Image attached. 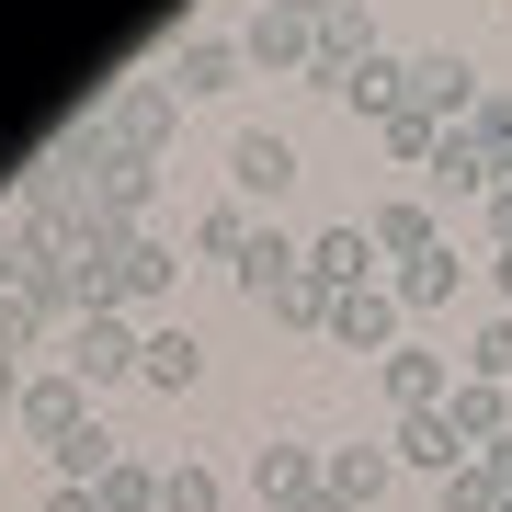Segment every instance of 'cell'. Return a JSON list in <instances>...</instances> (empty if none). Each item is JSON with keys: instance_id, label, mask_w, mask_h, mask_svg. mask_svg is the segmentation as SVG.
Segmentation results:
<instances>
[{"instance_id": "cell-34", "label": "cell", "mask_w": 512, "mask_h": 512, "mask_svg": "<svg viewBox=\"0 0 512 512\" xmlns=\"http://www.w3.org/2000/svg\"><path fill=\"white\" fill-rule=\"evenodd\" d=\"M308 512H353V501H330V490H319V501H308Z\"/></svg>"}, {"instance_id": "cell-31", "label": "cell", "mask_w": 512, "mask_h": 512, "mask_svg": "<svg viewBox=\"0 0 512 512\" xmlns=\"http://www.w3.org/2000/svg\"><path fill=\"white\" fill-rule=\"evenodd\" d=\"M23 387H35V376H23L12 353H0V421H23Z\"/></svg>"}, {"instance_id": "cell-11", "label": "cell", "mask_w": 512, "mask_h": 512, "mask_svg": "<svg viewBox=\"0 0 512 512\" xmlns=\"http://www.w3.org/2000/svg\"><path fill=\"white\" fill-rule=\"evenodd\" d=\"M23 433H35L46 456L69 433H92V387H80V376H35V387H23Z\"/></svg>"}, {"instance_id": "cell-27", "label": "cell", "mask_w": 512, "mask_h": 512, "mask_svg": "<svg viewBox=\"0 0 512 512\" xmlns=\"http://www.w3.org/2000/svg\"><path fill=\"white\" fill-rule=\"evenodd\" d=\"M467 376L512 387V308H501V319H478V342H467Z\"/></svg>"}, {"instance_id": "cell-23", "label": "cell", "mask_w": 512, "mask_h": 512, "mask_svg": "<svg viewBox=\"0 0 512 512\" xmlns=\"http://www.w3.org/2000/svg\"><path fill=\"white\" fill-rule=\"evenodd\" d=\"M160 512H228V478H217V467H194V456H183V467H160Z\"/></svg>"}, {"instance_id": "cell-12", "label": "cell", "mask_w": 512, "mask_h": 512, "mask_svg": "<svg viewBox=\"0 0 512 512\" xmlns=\"http://www.w3.org/2000/svg\"><path fill=\"white\" fill-rule=\"evenodd\" d=\"M365 57H376V23H365V0H330V23H319V92H342V80L353 69H365Z\"/></svg>"}, {"instance_id": "cell-29", "label": "cell", "mask_w": 512, "mask_h": 512, "mask_svg": "<svg viewBox=\"0 0 512 512\" xmlns=\"http://www.w3.org/2000/svg\"><path fill=\"white\" fill-rule=\"evenodd\" d=\"M467 137L490 148V171L512 160V92H478V114H467Z\"/></svg>"}, {"instance_id": "cell-2", "label": "cell", "mask_w": 512, "mask_h": 512, "mask_svg": "<svg viewBox=\"0 0 512 512\" xmlns=\"http://www.w3.org/2000/svg\"><path fill=\"white\" fill-rule=\"evenodd\" d=\"M137 342H148V330H126V308H92V319L57 330V376H80V387H126V376H137Z\"/></svg>"}, {"instance_id": "cell-8", "label": "cell", "mask_w": 512, "mask_h": 512, "mask_svg": "<svg viewBox=\"0 0 512 512\" xmlns=\"http://www.w3.org/2000/svg\"><path fill=\"white\" fill-rule=\"evenodd\" d=\"M478 92H490V80H478V69H467L456 46L410 57V103H421V114H444V126H467V114H478Z\"/></svg>"}, {"instance_id": "cell-32", "label": "cell", "mask_w": 512, "mask_h": 512, "mask_svg": "<svg viewBox=\"0 0 512 512\" xmlns=\"http://www.w3.org/2000/svg\"><path fill=\"white\" fill-rule=\"evenodd\" d=\"M46 512H103L92 490H69V478H57V490H46Z\"/></svg>"}, {"instance_id": "cell-22", "label": "cell", "mask_w": 512, "mask_h": 512, "mask_svg": "<svg viewBox=\"0 0 512 512\" xmlns=\"http://www.w3.org/2000/svg\"><path fill=\"white\" fill-rule=\"evenodd\" d=\"M456 274H467L456 251H421V262H399V274H387V285H399V308L421 319V308H444V296H456Z\"/></svg>"}, {"instance_id": "cell-30", "label": "cell", "mask_w": 512, "mask_h": 512, "mask_svg": "<svg viewBox=\"0 0 512 512\" xmlns=\"http://www.w3.org/2000/svg\"><path fill=\"white\" fill-rule=\"evenodd\" d=\"M274 319H285V330H330V285H319V274H296V285L274 296Z\"/></svg>"}, {"instance_id": "cell-10", "label": "cell", "mask_w": 512, "mask_h": 512, "mask_svg": "<svg viewBox=\"0 0 512 512\" xmlns=\"http://www.w3.org/2000/svg\"><path fill=\"white\" fill-rule=\"evenodd\" d=\"M171 274H183V251H171V239H148V228L114 239V308H148V296H171Z\"/></svg>"}, {"instance_id": "cell-7", "label": "cell", "mask_w": 512, "mask_h": 512, "mask_svg": "<svg viewBox=\"0 0 512 512\" xmlns=\"http://www.w3.org/2000/svg\"><path fill=\"white\" fill-rule=\"evenodd\" d=\"M239 69H251V57H239V35H183L160 80H171L183 103H217V92H239Z\"/></svg>"}, {"instance_id": "cell-19", "label": "cell", "mask_w": 512, "mask_h": 512, "mask_svg": "<svg viewBox=\"0 0 512 512\" xmlns=\"http://www.w3.org/2000/svg\"><path fill=\"white\" fill-rule=\"evenodd\" d=\"M444 421H456V433H467V456H490V444L512 433V399H501L490 376H456V399H444Z\"/></svg>"}, {"instance_id": "cell-6", "label": "cell", "mask_w": 512, "mask_h": 512, "mask_svg": "<svg viewBox=\"0 0 512 512\" xmlns=\"http://www.w3.org/2000/svg\"><path fill=\"white\" fill-rule=\"evenodd\" d=\"M330 490V456H319V444H262V456H251V501L262 512H308Z\"/></svg>"}, {"instance_id": "cell-16", "label": "cell", "mask_w": 512, "mask_h": 512, "mask_svg": "<svg viewBox=\"0 0 512 512\" xmlns=\"http://www.w3.org/2000/svg\"><path fill=\"white\" fill-rule=\"evenodd\" d=\"M365 239H376V262H421V251H444V228H433V205H421V194L376 205V217H365Z\"/></svg>"}, {"instance_id": "cell-20", "label": "cell", "mask_w": 512, "mask_h": 512, "mask_svg": "<svg viewBox=\"0 0 512 512\" xmlns=\"http://www.w3.org/2000/svg\"><path fill=\"white\" fill-rule=\"evenodd\" d=\"M330 103H353V114H376V126H387V114L410 103V69H399V57L376 46V57H365V69H353V80H342V92H330Z\"/></svg>"}, {"instance_id": "cell-1", "label": "cell", "mask_w": 512, "mask_h": 512, "mask_svg": "<svg viewBox=\"0 0 512 512\" xmlns=\"http://www.w3.org/2000/svg\"><path fill=\"white\" fill-rule=\"evenodd\" d=\"M319 23H330V0H262L251 35H239V57L274 69V80H308L319 69Z\"/></svg>"}, {"instance_id": "cell-13", "label": "cell", "mask_w": 512, "mask_h": 512, "mask_svg": "<svg viewBox=\"0 0 512 512\" xmlns=\"http://www.w3.org/2000/svg\"><path fill=\"white\" fill-rule=\"evenodd\" d=\"M387 478H399V444H330V501L376 512V501H387Z\"/></svg>"}, {"instance_id": "cell-21", "label": "cell", "mask_w": 512, "mask_h": 512, "mask_svg": "<svg viewBox=\"0 0 512 512\" xmlns=\"http://www.w3.org/2000/svg\"><path fill=\"white\" fill-rule=\"evenodd\" d=\"M251 239H262V217H251L239 194H228V205H205V217H194V251H205V262H228V274H239V251H251Z\"/></svg>"}, {"instance_id": "cell-9", "label": "cell", "mask_w": 512, "mask_h": 512, "mask_svg": "<svg viewBox=\"0 0 512 512\" xmlns=\"http://www.w3.org/2000/svg\"><path fill=\"white\" fill-rule=\"evenodd\" d=\"M137 387H160V399H194V387H205V342H194L183 319H160L137 342Z\"/></svg>"}, {"instance_id": "cell-15", "label": "cell", "mask_w": 512, "mask_h": 512, "mask_svg": "<svg viewBox=\"0 0 512 512\" xmlns=\"http://www.w3.org/2000/svg\"><path fill=\"white\" fill-rule=\"evenodd\" d=\"M376 387H387L399 410H444V399H456V376H444V353H421V342H399V353H387V365H376Z\"/></svg>"}, {"instance_id": "cell-3", "label": "cell", "mask_w": 512, "mask_h": 512, "mask_svg": "<svg viewBox=\"0 0 512 512\" xmlns=\"http://www.w3.org/2000/svg\"><path fill=\"white\" fill-rule=\"evenodd\" d=\"M171 126H183V92H171V80H126V92L92 103V137L103 148H137V160H160Z\"/></svg>"}, {"instance_id": "cell-25", "label": "cell", "mask_w": 512, "mask_h": 512, "mask_svg": "<svg viewBox=\"0 0 512 512\" xmlns=\"http://www.w3.org/2000/svg\"><path fill=\"white\" fill-rule=\"evenodd\" d=\"M444 512H512V490H501V467H490V456H467L456 478H444Z\"/></svg>"}, {"instance_id": "cell-14", "label": "cell", "mask_w": 512, "mask_h": 512, "mask_svg": "<svg viewBox=\"0 0 512 512\" xmlns=\"http://www.w3.org/2000/svg\"><path fill=\"white\" fill-rule=\"evenodd\" d=\"M308 274L342 296V285H376V239H365V217H342V228H319L308 239Z\"/></svg>"}, {"instance_id": "cell-18", "label": "cell", "mask_w": 512, "mask_h": 512, "mask_svg": "<svg viewBox=\"0 0 512 512\" xmlns=\"http://www.w3.org/2000/svg\"><path fill=\"white\" fill-rule=\"evenodd\" d=\"M399 467H433V478H456L467 467V433L444 410H399Z\"/></svg>"}, {"instance_id": "cell-33", "label": "cell", "mask_w": 512, "mask_h": 512, "mask_svg": "<svg viewBox=\"0 0 512 512\" xmlns=\"http://www.w3.org/2000/svg\"><path fill=\"white\" fill-rule=\"evenodd\" d=\"M490 285H501V296H512V239H501V251H490Z\"/></svg>"}, {"instance_id": "cell-4", "label": "cell", "mask_w": 512, "mask_h": 512, "mask_svg": "<svg viewBox=\"0 0 512 512\" xmlns=\"http://www.w3.org/2000/svg\"><path fill=\"white\" fill-rule=\"evenodd\" d=\"M228 183H239V205H285L296 183H308V160H296L285 126H239L228 137Z\"/></svg>"}, {"instance_id": "cell-24", "label": "cell", "mask_w": 512, "mask_h": 512, "mask_svg": "<svg viewBox=\"0 0 512 512\" xmlns=\"http://www.w3.org/2000/svg\"><path fill=\"white\" fill-rule=\"evenodd\" d=\"M387 160H421V171H433V148H444V114H421V103H399V114H387Z\"/></svg>"}, {"instance_id": "cell-26", "label": "cell", "mask_w": 512, "mask_h": 512, "mask_svg": "<svg viewBox=\"0 0 512 512\" xmlns=\"http://www.w3.org/2000/svg\"><path fill=\"white\" fill-rule=\"evenodd\" d=\"M103 512H160V467H137V456H114V478L92 490Z\"/></svg>"}, {"instance_id": "cell-17", "label": "cell", "mask_w": 512, "mask_h": 512, "mask_svg": "<svg viewBox=\"0 0 512 512\" xmlns=\"http://www.w3.org/2000/svg\"><path fill=\"white\" fill-rule=\"evenodd\" d=\"M296 274H308V239H285V228H262L251 251H239V285H251V308H274Z\"/></svg>"}, {"instance_id": "cell-5", "label": "cell", "mask_w": 512, "mask_h": 512, "mask_svg": "<svg viewBox=\"0 0 512 512\" xmlns=\"http://www.w3.org/2000/svg\"><path fill=\"white\" fill-rule=\"evenodd\" d=\"M399 285H342V296H330V342H342V353H365V365H387V353H399Z\"/></svg>"}, {"instance_id": "cell-28", "label": "cell", "mask_w": 512, "mask_h": 512, "mask_svg": "<svg viewBox=\"0 0 512 512\" xmlns=\"http://www.w3.org/2000/svg\"><path fill=\"white\" fill-rule=\"evenodd\" d=\"M35 342H46V308H35V296L12 285V296H0V353H12V365H23V353H35Z\"/></svg>"}]
</instances>
